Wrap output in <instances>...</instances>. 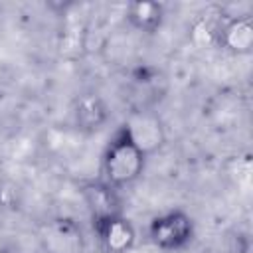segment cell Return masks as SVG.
<instances>
[{
    "mask_svg": "<svg viewBox=\"0 0 253 253\" xmlns=\"http://www.w3.org/2000/svg\"><path fill=\"white\" fill-rule=\"evenodd\" d=\"M229 47L237 49V51H247L253 43V26L245 20L241 22H235L229 30H227V36H225Z\"/></svg>",
    "mask_w": 253,
    "mask_h": 253,
    "instance_id": "obj_6",
    "label": "cell"
},
{
    "mask_svg": "<svg viewBox=\"0 0 253 253\" xmlns=\"http://www.w3.org/2000/svg\"><path fill=\"white\" fill-rule=\"evenodd\" d=\"M190 221L182 213H170L166 217H160L152 225V237L162 247H176L184 243L190 235Z\"/></svg>",
    "mask_w": 253,
    "mask_h": 253,
    "instance_id": "obj_3",
    "label": "cell"
},
{
    "mask_svg": "<svg viewBox=\"0 0 253 253\" xmlns=\"http://www.w3.org/2000/svg\"><path fill=\"white\" fill-rule=\"evenodd\" d=\"M162 140H164V132L160 123L154 117L136 115L128 121V142L142 154L158 148Z\"/></svg>",
    "mask_w": 253,
    "mask_h": 253,
    "instance_id": "obj_2",
    "label": "cell"
},
{
    "mask_svg": "<svg viewBox=\"0 0 253 253\" xmlns=\"http://www.w3.org/2000/svg\"><path fill=\"white\" fill-rule=\"evenodd\" d=\"M45 247L49 253H83V239L69 221H57L45 231Z\"/></svg>",
    "mask_w": 253,
    "mask_h": 253,
    "instance_id": "obj_4",
    "label": "cell"
},
{
    "mask_svg": "<svg viewBox=\"0 0 253 253\" xmlns=\"http://www.w3.org/2000/svg\"><path fill=\"white\" fill-rule=\"evenodd\" d=\"M158 14H160V10L152 2H142V4H136L134 6V16H136V20L140 24H148V22L158 20Z\"/></svg>",
    "mask_w": 253,
    "mask_h": 253,
    "instance_id": "obj_7",
    "label": "cell"
},
{
    "mask_svg": "<svg viewBox=\"0 0 253 253\" xmlns=\"http://www.w3.org/2000/svg\"><path fill=\"white\" fill-rule=\"evenodd\" d=\"M142 168V152L136 150L128 140L117 144L107 156V174L113 182H128L138 176Z\"/></svg>",
    "mask_w": 253,
    "mask_h": 253,
    "instance_id": "obj_1",
    "label": "cell"
},
{
    "mask_svg": "<svg viewBox=\"0 0 253 253\" xmlns=\"http://www.w3.org/2000/svg\"><path fill=\"white\" fill-rule=\"evenodd\" d=\"M105 241L109 245V249L113 251H123L130 245L132 241V229L126 221H121V219H115V221H109L107 225V231H105Z\"/></svg>",
    "mask_w": 253,
    "mask_h": 253,
    "instance_id": "obj_5",
    "label": "cell"
}]
</instances>
